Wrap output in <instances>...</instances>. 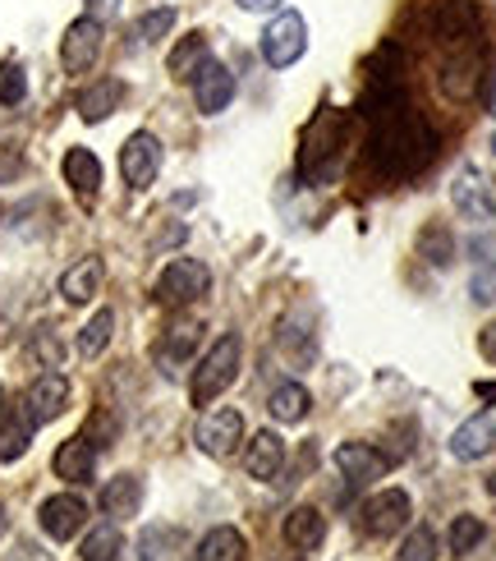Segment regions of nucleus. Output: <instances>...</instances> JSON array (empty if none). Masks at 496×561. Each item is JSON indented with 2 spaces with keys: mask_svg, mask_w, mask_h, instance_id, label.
Returning <instances> with one entry per match:
<instances>
[{
  "mask_svg": "<svg viewBox=\"0 0 496 561\" xmlns=\"http://www.w3.org/2000/svg\"><path fill=\"white\" fill-rule=\"evenodd\" d=\"M240 364H244V341L234 336V332H226L217 345L207 350V355L198 359V368H194V382H188V396H194V405H211L217 396L240 378Z\"/></svg>",
  "mask_w": 496,
  "mask_h": 561,
  "instance_id": "f257e3e1",
  "label": "nucleus"
},
{
  "mask_svg": "<svg viewBox=\"0 0 496 561\" xmlns=\"http://www.w3.org/2000/svg\"><path fill=\"white\" fill-rule=\"evenodd\" d=\"M211 290V272L198 259H171L157 276V299L165 309H184V304H198Z\"/></svg>",
  "mask_w": 496,
  "mask_h": 561,
  "instance_id": "f03ea898",
  "label": "nucleus"
},
{
  "mask_svg": "<svg viewBox=\"0 0 496 561\" xmlns=\"http://www.w3.org/2000/svg\"><path fill=\"white\" fill-rule=\"evenodd\" d=\"M303 51H309V23L299 10H280L263 28V60L272 69H290Z\"/></svg>",
  "mask_w": 496,
  "mask_h": 561,
  "instance_id": "7ed1b4c3",
  "label": "nucleus"
},
{
  "mask_svg": "<svg viewBox=\"0 0 496 561\" xmlns=\"http://www.w3.org/2000/svg\"><path fill=\"white\" fill-rule=\"evenodd\" d=\"M451 203L464 221H478V226H492L496 221V180L478 167H464L455 180H451Z\"/></svg>",
  "mask_w": 496,
  "mask_h": 561,
  "instance_id": "20e7f679",
  "label": "nucleus"
},
{
  "mask_svg": "<svg viewBox=\"0 0 496 561\" xmlns=\"http://www.w3.org/2000/svg\"><path fill=\"white\" fill-rule=\"evenodd\" d=\"M382 148H387V167L391 171H414L418 161L432 152V134L423 129L414 115H400V121L382 134Z\"/></svg>",
  "mask_w": 496,
  "mask_h": 561,
  "instance_id": "39448f33",
  "label": "nucleus"
},
{
  "mask_svg": "<svg viewBox=\"0 0 496 561\" xmlns=\"http://www.w3.org/2000/svg\"><path fill=\"white\" fill-rule=\"evenodd\" d=\"M97 56H102V19L83 14V19L69 23L65 37H60V65L69 75H83V69L97 65Z\"/></svg>",
  "mask_w": 496,
  "mask_h": 561,
  "instance_id": "423d86ee",
  "label": "nucleus"
},
{
  "mask_svg": "<svg viewBox=\"0 0 496 561\" xmlns=\"http://www.w3.org/2000/svg\"><path fill=\"white\" fill-rule=\"evenodd\" d=\"M157 171H161L157 134H148V129L129 134V144L120 148V175H125V184H129V190H148V184L157 180Z\"/></svg>",
  "mask_w": 496,
  "mask_h": 561,
  "instance_id": "0eeeda50",
  "label": "nucleus"
},
{
  "mask_svg": "<svg viewBox=\"0 0 496 561\" xmlns=\"http://www.w3.org/2000/svg\"><path fill=\"white\" fill-rule=\"evenodd\" d=\"M410 516H414V506H410L405 488H387V493H377L364 506V529L372 534V539H391V534H400L410 525Z\"/></svg>",
  "mask_w": 496,
  "mask_h": 561,
  "instance_id": "6e6552de",
  "label": "nucleus"
},
{
  "mask_svg": "<svg viewBox=\"0 0 496 561\" xmlns=\"http://www.w3.org/2000/svg\"><path fill=\"white\" fill-rule=\"evenodd\" d=\"M240 442H244V414L234 410V405L211 410L203 424H198V447H203L207 456H217V460L234 456V447H240Z\"/></svg>",
  "mask_w": 496,
  "mask_h": 561,
  "instance_id": "1a4fd4ad",
  "label": "nucleus"
},
{
  "mask_svg": "<svg viewBox=\"0 0 496 561\" xmlns=\"http://www.w3.org/2000/svg\"><path fill=\"white\" fill-rule=\"evenodd\" d=\"M194 102H198L203 115H221L234 102V75L221 60H207L194 75Z\"/></svg>",
  "mask_w": 496,
  "mask_h": 561,
  "instance_id": "9d476101",
  "label": "nucleus"
},
{
  "mask_svg": "<svg viewBox=\"0 0 496 561\" xmlns=\"http://www.w3.org/2000/svg\"><path fill=\"white\" fill-rule=\"evenodd\" d=\"M83 520H88V502L74 497V493H60V497H46L42 502V529L51 534L56 543L74 539V534L83 529Z\"/></svg>",
  "mask_w": 496,
  "mask_h": 561,
  "instance_id": "9b49d317",
  "label": "nucleus"
},
{
  "mask_svg": "<svg viewBox=\"0 0 496 561\" xmlns=\"http://www.w3.org/2000/svg\"><path fill=\"white\" fill-rule=\"evenodd\" d=\"M336 465H341V474L354 483V488H368V483H377L387 474V456L377 451V447H368V442H345V447H336Z\"/></svg>",
  "mask_w": 496,
  "mask_h": 561,
  "instance_id": "f8f14e48",
  "label": "nucleus"
},
{
  "mask_svg": "<svg viewBox=\"0 0 496 561\" xmlns=\"http://www.w3.org/2000/svg\"><path fill=\"white\" fill-rule=\"evenodd\" d=\"M51 470H56V479H65V483H88L92 470H97V447H92V437L79 433V437L60 442V451H56V460H51Z\"/></svg>",
  "mask_w": 496,
  "mask_h": 561,
  "instance_id": "ddd939ff",
  "label": "nucleus"
},
{
  "mask_svg": "<svg viewBox=\"0 0 496 561\" xmlns=\"http://www.w3.org/2000/svg\"><path fill=\"white\" fill-rule=\"evenodd\" d=\"M33 433H37V419L28 414V405H10L0 410V460H19L23 451L33 447Z\"/></svg>",
  "mask_w": 496,
  "mask_h": 561,
  "instance_id": "4468645a",
  "label": "nucleus"
},
{
  "mask_svg": "<svg viewBox=\"0 0 496 561\" xmlns=\"http://www.w3.org/2000/svg\"><path fill=\"white\" fill-rule=\"evenodd\" d=\"M65 401H69L65 373H42V378L28 387V396H23V405H28V414L37 419V424H51V419L65 410Z\"/></svg>",
  "mask_w": 496,
  "mask_h": 561,
  "instance_id": "2eb2a0df",
  "label": "nucleus"
},
{
  "mask_svg": "<svg viewBox=\"0 0 496 561\" xmlns=\"http://www.w3.org/2000/svg\"><path fill=\"white\" fill-rule=\"evenodd\" d=\"M496 447V419L492 414H474L469 424H460L451 433V456L455 460H483Z\"/></svg>",
  "mask_w": 496,
  "mask_h": 561,
  "instance_id": "dca6fc26",
  "label": "nucleus"
},
{
  "mask_svg": "<svg viewBox=\"0 0 496 561\" xmlns=\"http://www.w3.org/2000/svg\"><path fill=\"white\" fill-rule=\"evenodd\" d=\"M120 102H125V83H120V79H97L92 88L79 92L74 111L83 115L88 125H102V121H111V115L120 111Z\"/></svg>",
  "mask_w": 496,
  "mask_h": 561,
  "instance_id": "f3484780",
  "label": "nucleus"
},
{
  "mask_svg": "<svg viewBox=\"0 0 496 561\" xmlns=\"http://www.w3.org/2000/svg\"><path fill=\"white\" fill-rule=\"evenodd\" d=\"M280 465H286V442H280L272 428H263V433H253V442H249V451H244V470L253 474V479H263V483H272L276 474H280Z\"/></svg>",
  "mask_w": 496,
  "mask_h": 561,
  "instance_id": "a211bd4d",
  "label": "nucleus"
},
{
  "mask_svg": "<svg viewBox=\"0 0 496 561\" xmlns=\"http://www.w3.org/2000/svg\"><path fill=\"white\" fill-rule=\"evenodd\" d=\"M138 506H143V479H138V474H115L102 488V511H106L111 520L138 516Z\"/></svg>",
  "mask_w": 496,
  "mask_h": 561,
  "instance_id": "6ab92c4d",
  "label": "nucleus"
},
{
  "mask_svg": "<svg viewBox=\"0 0 496 561\" xmlns=\"http://www.w3.org/2000/svg\"><path fill=\"white\" fill-rule=\"evenodd\" d=\"M65 180H69V190H74L79 198L97 194V190H102V161H97V152L69 148V152H65Z\"/></svg>",
  "mask_w": 496,
  "mask_h": 561,
  "instance_id": "aec40b11",
  "label": "nucleus"
},
{
  "mask_svg": "<svg viewBox=\"0 0 496 561\" xmlns=\"http://www.w3.org/2000/svg\"><path fill=\"white\" fill-rule=\"evenodd\" d=\"M198 561H244L249 557V543H244V534L240 529H230V525H217V529H207L203 539H198Z\"/></svg>",
  "mask_w": 496,
  "mask_h": 561,
  "instance_id": "412c9836",
  "label": "nucleus"
},
{
  "mask_svg": "<svg viewBox=\"0 0 496 561\" xmlns=\"http://www.w3.org/2000/svg\"><path fill=\"white\" fill-rule=\"evenodd\" d=\"M102 276H106L102 259H83V263H74V267L60 276V295H65L69 304H88L92 295L102 290Z\"/></svg>",
  "mask_w": 496,
  "mask_h": 561,
  "instance_id": "4be33fe9",
  "label": "nucleus"
},
{
  "mask_svg": "<svg viewBox=\"0 0 496 561\" xmlns=\"http://www.w3.org/2000/svg\"><path fill=\"white\" fill-rule=\"evenodd\" d=\"M326 539V520L318 506H295L286 516V543L290 548H318Z\"/></svg>",
  "mask_w": 496,
  "mask_h": 561,
  "instance_id": "5701e85b",
  "label": "nucleus"
},
{
  "mask_svg": "<svg viewBox=\"0 0 496 561\" xmlns=\"http://www.w3.org/2000/svg\"><path fill=\"white\" fill-rule=\"evenodd\" d=\"M309 405H313V396L299 382H280L272 391V401H267L272 419H280V424H303V419H309Z\"/></svg>",
  "mask_w": 496,
  "mask_h": 561,
  "instance_id": "b1692460",
  "label": "nucleus"
},
{
  "mask_svg": "<svg viewBox=\"0 0 496 561\" xmlns=\"http://www.w3.org/2000/svg\"><path fill=\"white\" fill-rule=\"evenodd\" d=\"M207 60H211V56H207V33H188V37H180V46L171 51V79L188 83Z\"/></svg>",
  "mask_w": 496,
  "mask_h": 561,
  "instance_id": "393cba45",
  "label": "nucleus"
},
{
  "mask_svg": "<svg viewBox=\"0 0 496 561\" xmlns=\"http://www.w3.org/2000/svg\"><path fill=\"white\" fill-rule=\"evenodd\" d=\"M198 345V322H180V327H171L165 332V341L157 345V364L171 373V364H180V359H188V350Z\"/></svg>",
  "mask_w": 496,
  "mask_h": 561,
  "instance_id": "a878e982",
  "label": "nucleus"
},
{
  "mask_svg": "<svg viewBox=\"0 0 496 561\" xmlns=\"http://www.w3.org/2000/svg\"><path fill=\"white\" fill-rule=\"evenodd\" d=\"M111 332H115V313L111 309H97V313H92V322L79 332V355L83 359H97L102 350L111 345Z\"/></svg>",
  "mask_w": 496,
  "mask_h": 561,
  "instance_id": "bb28decb",
  "label": "nucleus"
},
{
  "mask_svg": "<svg viewBox=\"0 0 496 561\" xmlns=\"http://www.w3.org/2000/svg\"><path fill=\"white\" fill-rule=\"evenodd\" d=\"M180 529H148L138 543V561H180Z\"/></svg>",
  "mask_w": 496,
  "mask_h": 561,
  "instance_id": "cd10ccee",
  "label": "nucleus"
},
{
  "mask_svg": "<svg viewBox=\"0 0 496 561\" xmlns=\"http://www.w3.org/2000/svg\"><path fill=\"white\" fill-rule=\"evenodd\" d=\"M437 552H441V539H437L432 525L410 529L405 543H400V561H437Z\"/></svg>",
  "mask_w": 496,
  "mask_h": 561,
  "instance_id": "c85d7f7f",
  "label": "nucleus"
},
{
  "mask_svg": "<svg viewBox=\"0 0 496 561\" xmlns=\"http://www.w3.org/2000/svg\"><path fill=\"white\" fill-rule=\"evenodd\" d=\"M120 548H125L120 529L102 525V529H92L88 539H83V561H115V557H120Z\"/></svg>",
  "mask_w": 496,
  "mask_h": 561,
  "instance_id": "c756f323",
  "label": "nucleus"
},
{
  "mask_svg": "<svg viewBox=\"0 0 496 561\" xmlns=\"http://www.w3.org/2000/svg\"><path fill=\"white\" fill-rule=\"evenodd\" d=\"M23 98H28V75L19 60H5L0 65V106H19Z\"/></svg>",
  "mask_w": 496,
  "mask_h": 561,
  "instance_id": "7c9ffc66",
  "label": "nucleus"
},
{
  "mask_svg": "<svg viewBox=\"0 0 496 561\" xmlns=\"http://www.w3.org/2000/svg\"><path fill=\"white\" fill-rule=\"evenodd\" d=\"M487 539V529H483V520L478 516H455V525H451V552H474L478 543Z\"/></svg>",
  "mask_w": 496,
  "mask_h": 561,
  "instance_id": "2f4dec72",
  "label": "nucleus"
},
{
  "mask_svg": "<svg viewBox=\"0 0 496 561\" xmlns=\"http://www.w3.org/2000/svg\"><path fill=\"white\" fill-rule=\"evenodd\" d=\"M171 28H175V10H152V14L138 19L134 33H138V42H161Z\"/></svg>",
  "mask_w": 496,
  "mask_h": 561,
  "instance_id": "473e14b6",
  "label": "nucleus"
},
{
  "mask_svg": "<svg viewBox=\"0 0 496 561\" xmlns=\"http://www.w3.org/2000/svg\"><path fill=\"white\" fill-rule=\"evenodd\" d=\"M474 299L478 304H496V272H478L474 276Z\"/></svg>",
  "mask_w": 496,
  "mask_h": 561,
  "instance_id": "72a5a7b5",
  "label": "nucleus"
},
{
  "mask_svg": "<svg viewBox=\"0 0 496 561\" xmlns=\"http://www.w3.org/2000/svg\"><path fill=\"white\" fill-rule=\"evenodd\" d=\"M33 350H37V355H42L46 364H51V368H56V364L65 359V350L56 345V336H37V345H33Z\"/></svg>",
  "mask_w": 496,
  "mask_h": 561,
  "instance_id": "f704fd0d",
  "label": "nucleus"
},
{
  "mask_svg": "<svg viewBox=\"0 0 496 561\" xmlns=\"http://www.w3.org/2000/svg\"><path fill=\"white\" fill-rule=\"evenodd\" d=\"M240 10H249V14H263V10H280V0H234Z\"/></svg>",
  "mask_w": 496,
  "mask_h": 561,
  "instance_id": "c9c22d12",
  "label": "nucleus"
},
{
  "mask_svg": "<svg viewBox=\"0 0 496 561\" xmlns=\"http://www.w3.org/2000/svg\"><path fill=\"white\" fill-rule=\"evenodd\" d=\"M88 5H92V19H111L120 10V0H88Z\"/></svg>",
  "mask_w": 496,
  "mask_h": 561,
  "instance_id": "e433bc0d",
  "label": "nucleus"
},
{
  "mask_svg": "<svg viewBox=\"0 0 496 561\" xmlns=\"http://www.w3.org/2000/svg\"><path fill=\"white\" fill-rule=\"evenodd\" d=\"M478 345H483V355L496 364V322H492V327H483V341H478Z\"/></svg>",
  "mask_w": 496,
  "mask_h": 561,
  "instance_id": "4c0bfd02",
  "label": "nucleus"
},
{
  "mask_svg": "<svg viewBox=\"0 0 496 561\" xmlns=\"http://www.w3.org/2000/svg\"><path fill=\"white\" fill-rule=\"evenodd\" d=\"M487 115H496V79H492V92H487Z\"/></svg>",
  "mask_w": 496,
  "mask_h": 561,
  "instance_id": "58836bf2",
  "label": "nucleus"
},
{
  "mask_svg": "<svg viewBox=\"0 0 496 561\" xmlns=\"http://www.w3.org/2000/svg\"><path fill=\"white\" fill-rule=\"evenodd\" d=\"M5 529H10V516H5V506H0V539H5Z\"/></svg>",
  "mask_w": 496,
  "mask_h": 561,
  "instance_id": "ea45409f",
  "label": "nucleus"
},
{
  "mask_svg": "<svg viewBox=\"0 0 496 561\" xmlns=\"http://www.w3.org/2000/svg\"><path fill=\"white\" fill-rule=\"evenodd\" d=\"M0 410H5V382H0Z\"/></svg>",
  "mask_w": 496,
  "mask_h": 561,
  "instance_id": "a19ab883",
  "label": "nucleus"
},
{
  "mask_svg": "<svg viewBox=\"0 0 496 561\" xmlns=\"http://www.w3.org/2000/svg\"><path fill=\"white\" fill-rule=\"evenodd\" d=\"M0 221H5V203H0Z\"/></svg>",
  "mask_w": 496,
  "mask_h": 561,
  "instance_id": "79ce46f5",
  "label": "nucleus"
},
{
  "mask_svg": "<svg viewBox=\"0 0 496 561\" xmlns=\"http://www.w3.org/2000/svg\"><path fill=\"white\" fill-rule=\"evenodd\" d=\"M492 152H496V134H492Z\"/></svg>",
  "mask_w": 496,
  "mask_h": 561,
  "instance_id": "37998d69",
  "label": "nucleus"
}]
</instances>
